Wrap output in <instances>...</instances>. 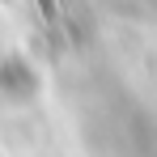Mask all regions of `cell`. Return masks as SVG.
Instances as JSON below:
<instances>
[{
    "label": "cell",
    "instance_id": "6da1fadb",
    "mask_svg": "<svg viewBox=\"0 0 157 157\" xmlns=\"http://www.w3.org/2000/svg\"><path fill=\"white\" fill-rule=\"evenodd\" d=\"M38 9H43L47 21H59V4H55V0H38Z\"/></svg>",
    "mask_w": 157,
    "mask_h": 157
}]
</instances>
